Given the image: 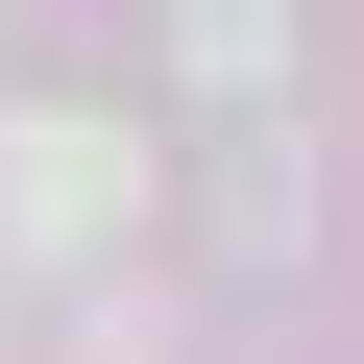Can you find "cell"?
Segmentation results:
<instances>
[{"mask_svg":"<svg viewBox=\"0 0 364 364\" xmlns=\"http://www.w3.org/2000/svg\"><path fill=\"white\" fill-rule=\"evenodd\" d=\"M170 49H195V73H267V49H291V0H170Z\"/></svg>","mask_w":364,"mask_h":364,"instance_id":"cell-2","label":"cell"},{"mask_svg":"<svg viewBox=\"0 0 364 364\" xmlns=\"http://www.w3.org/2000/svg\"><path fill=\"white\" fill-rule=\"evenodd\" d=\"M0 219H25V243H122L146 219V122H0Z\"/></svg>","mask_w":364,"mask_h":364,"instance_id":"cell-1","label":"cell"}]
</instances>
